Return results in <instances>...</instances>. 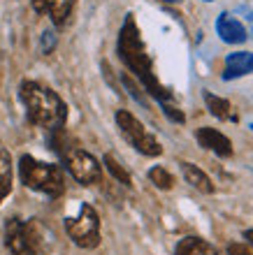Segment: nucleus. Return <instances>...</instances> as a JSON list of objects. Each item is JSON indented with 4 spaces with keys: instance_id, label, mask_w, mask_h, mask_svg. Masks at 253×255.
I'll list each match as a JSON object with an SVG mask.
<instances>
[{
    "instance_id": "f257e3e1",
    "label": "nucleus",
    "mask_w": 253,
    "mask_h": 255,
    "mask_svg": "<svg viewBox=\"0 0 253 255\" xmlns=\"http://www.w3.org/2000/svg\"><path fill=\"white\" fill-rule=\"evenodd\" d=\"M119 56L121 61L128 65V70H133L135 77L142 81V86L149 91V95H153L158 102H170L172 93L167 91L163 84L158 81V77L153 74V65L149 58L144 42L140 37V28L135 23L133 14H128L123 26L119 33Z\"/></svg>"
},
{
    "instance_id": "f03ea898",
    "label": "nucleus",
    "mask_w": 253,
    "mask_h": 255,
    "mask_svg": "<svg viewBox=\"0 0 253 255\" xmlns=\"http://www.w3.org/2000/svg\"><path fill=\"white\" fill-rule=\"evenodd\" d=\"M19 98L26 107L28 121L33 126L47 128V130H58L65 126L67 107L60 100V95L51 91L49 86H42L37 81H21Z\"/></svg>"
},
{
    "instance_id": "7ed1b4c3",
    "label": "nucleus",
    "mask_w": 253,
    "mask_h": 255,
    "mask_svg": "<svg viewBox=\"0 0 253 255\" xmlns=\"http://www.w3.org/2000/svg\"><path fill=\"white\" fill-rule=\"evenodd\" d=\"M5 246L12 255H47V230L40 221L21 223L19 218H9L5 223Z\"/></svg>"
},
{
    "instance_id": "20e7f679",
    "label": "nucleus",
    "mask_w": 253,
    "mask_h": 255,
    "mask_svg": "<svg viewBox=\"0 0 253 255\" xmlns=\"http://www.w3.org/2000/svg\"><path fill=\"white\" fill-rule=\"evenodd\" d=\"M19 174L21 181L30 190H37V193L49 195V197H58L65 190L63 169L58 165H51V162L35 160L33 155H21Z\"/></svg>"
},
{
    "instance_id": "39448f33",
    "label": "nucleus",
    "mask_w": 253,
    "mask_h": 255,
    "mask_svg": "<svg viewBox=\"0 0 253 255\" xmlns=\"http://www.w3.org/2000/svg\"><path fill=\"white\" fill-rule=\"evenodd\" d=\"M65 232L79 249H95L100 244V218L91 204H81L79 214L65 218Z\"/></svg>"
},
{
    "instance_id": "423d86ee",
    "label": "nucleus",
    "mask_w": 253,
    "mask_h": 255,
    "mask_svg": "<svg viewBox=\"0 0 253 255\" xmlns=\"http://www.w3.org/2000/svg\"><path fill=\"white\" fill-rule=\"evenodd\" d=\"M116 126H119V130L123 132V137H126L140 153H144V155H160L163 153V146L158 144V139H156L130 112L119 109V112H116Z\"/></svg>"
},
{
    "instance_id": "0eeeda50",
    "label": "nucleus",
    "mask_w": 253,
    "mask_h": 255,
    "mask_svg": "<svg viewBox=\"0 0 253 255\" xmlns=\"http://www.w3.org/2000/svg\"><path fill=\"white\" fill-rule=\"evenodd\" d=\"M63 160H65V167L67 172L77 179V181L81 183V186H91V183L100 181V162L95 160L91 153H86V151H81V148H74L70 146L65 151V153L60 155Z\"/></svg>"
},
{
    "instance_id": "6e6552de",
    "label": "nucleus",
    "mask_w": 253,
    "mask_h": 255,
    "mask_svg": "<svg viewBox=\"0 0 253 255\" xmlns=\"http://www.w3.org/2000/svg\"><path fill=\"white\" fill-rule=\"evenodd\" d=\"M195 139L205 151L221 155V158H230L233 155V141L228 139L226 134L216 130V128H200L195 130Z\"/></svg>"
},
{
    "instance_id": "1a4fd4ad",
    "label": "nucleus",
    "mask_w": 253,
    "mask_h": 255,
    "mask_svg": "<svg viewBox=\"0 0 253 255\" xmlns=\"http://www.w3.org/2000/svg\"><path fill=\"white\" fill-rule=\"evenodd\" d=\"M216 33H219V37L226 44H242V42L249 40V33H247V28H244V23L228 12H223L216 19Z\"/></svg>"
},
{
    "instance_id": "9d476101",
    "label": "nucleus",
    "mask_w": 253,
    "mask_h": 255,
    "mask_svg": "<svg viewBox=\"0 0 253 255\" xmlns=\"http://www.w3.org/2000/svg\"><path fill=\"white\" fill-rule=\"evenodd\" d=\"M253 72V54L251 51H235L226 58V72L223 79H240Z\"/></svg>"
},
{
    "instance_id": "9b49d317",
    "label": "nucleus",
    "mask_w": 253,
    "mask_h": 255,
    "mask_svg": "<svg viewBox=\"0 0 253 255\" xmlns=\"http://www.w3.org/2000/svg\"><path fill=\"white\" fill-rule=\"evenodd\" d=\"M205 105L207 109H209V114L216 116L219 121H228V123H237V114H235L233 105L226 100V98H219V95L209 93V91H205Z\"/></svg>"
},
{
    "instance_id": "f8f14e48",
    "label": "nucleus",
    "mask_w": 253,
    "mask_h": 255,
    "mask_svg": "<svg viewBox=\"0 0 253 255\" xmlns=\"http://www.w3.org/2000/svg\"><path fill=\"white\" fill-rule=\"evenodd\" d=\"M181 174H184V179H186L188 186H193L195 190H200V193H205V195L214 193L212 179H209L200 167H195V165H191V162H181Z\"/></svg>"
},
{
    "instance_id": "ddd939ff",
    "label": "nucleus",
    "mask_w": 253,
    "mask_h": 255,
    "mask_svg": "<svg viewBox=\"0 0 253 255\" xmlns=\"http://www.w3.org/2000/svg\"><path fill=\"white\" fill-rule=\"evenodd\" d=\"M174 255H216V249L200 237H186L177 244Z\"/></svg>"
},
{
    "instance_id": "4468645a",
    "label": "nucleus",
    "mask_w": 253,
    "mask_h": 255,
    "mask_svg": "<svg viewBox=\"0 0 253 255\" xmlns=\"http://www.w3.org/2000/svg\"><path fill=\"white\" fill-rule=\"evenodd\" d=\"M12 190V155L5 146H0V202Z\"/></svg>"
},
{
    "instance_id": "2eb2a0df",
    "label": "nucleus",
    "mask_w": 253,
    "mask_h": 255,
    "mask_svg": "<svg viewBox=\"0 0 253 255\" xmlns=\"http://www.w3.org/2000/svg\"><path fill=\"white\" fill-rule=\"evenodd\" d=\"M74 7V0H47V9L49 16L56 26H65V21L70 19Z\"/></svg>"
},
{
    "instance_id": "dca6fc26",
    "label": "nucleus",
    "mask_w": 253,
    "mask_h": 255,
    "mask_svg": "<svg viewBox=\"0 0 253 255\" xmlns=\"http://www.w3.org/2000/svg\"><path fill=\"white\" fill-rule=\"evenodd\" d=\"M105 165H107V169H109V174H112L119 183H123V186H133V179H130V174L126 172V167H123L112 153L105 155Z\"/></svg>"
},
{
    "instance_id": "f3484780",
    "label": "nucleus",
    "mask_w": 253,
    "mask_h": 255,
    "mask_svg": "<svg viewBox=\"0 0 253 255\" xmlns=\"http://www.w3.org/2000/svg\"><path fill=\"white\" fill-rule=\"evenodd\" d=\"M149 179H151V183L160 190H170L174 186L172 174H170L165 167H151L149 169Z\"/></svg>"
},
{
    "instance_id": "a211bd4d",
    "label": "nucleus",
    "mask_w": 253,
    "mask_h": 255,
    "mask_svg": "<svg viewBox=\"0 0 253 255\" xmlns=\"http://www.w3.org/2000/svg\"><path fill=\"white\" fill-rule=\"evenodd\" d=\"M160 105H163V114H165L172 123H184L186 121V116H184V112H181L179 107H174V105H170V102H160Z\"/></svg>"
},
{
    "instance_id": "6ab92c4d",
    "label": "nucleus",
    "mask_w": 253,
    "mask_h": 255,
    "mask_svg": "<svg viewBox=\"0 0 253 255\" xmlns=\"http://www.w3.org/2000/svg\"><path fill=\"white\" fill-rule=\"evenodd\" d=\"M53 47H56V35L51 30H47V33L42 35V54H51Z\"/></svg>"
},
{
    "instance_id": "aec40b11",
    "label": "nucleus",
    "mask_w": 253,
    "mask_h": 255,
    "mask_svg": "<svg viewBox=\"0 0 253 255\" xmlns=\"http://www.w3.org/2000/svg\"><path fill=\"white\" fill-rule=\"evenodd\" d=\"M228 255H253V251H249L247 246H242V244H230V246H228Z\"/></svg>"
},
{
    "instance_id": "412c9836",
    "label": "nucleus",
    "mask_w": 253,
    "mask_h": 255,
    "mask_svg": "<svg viewBox=\"0 0 253 255\" xmlns=\"http://www.w3.org/2000/svg\"><path fill=\"white\" fill-rule=\"evenodd\" d=\"M30 5H33V9H35L37 14L47 12V0H30Z\"/></svg>"
},
{
    "instance_id": "4be33fe9",
    "label": "nucleus",
    "mask_w": 253,
    "mask_h": 255,
    "mask_svg": "<svg viewBox=\"0 0 253 255\" xmlns=\"http://www.w3.org/2000/svg\"><path fill=\"white\" fill-rule=\"evenodd\" d=\"M244 239H247V242L253 246V230H247V232H244Z\"/></svg>"
},
{
    "instance_id": "5701e85b",
    "label": "nucleus",
    "mask_w": 253,
    "mask_h": 255,
    "mask_svg": "<svg viewBox=\"0 0 253 255\" xmlns=\"http://www.w3.org/2000/svg\"><path fill=\"white\" fill-rule=\"evenodd\" d=\"M249 128H251V130H253V123H251V126H249Z\"/></svg>"
},
{
    "instance_id": "b1692460",
    "label": "nucleus",
    "mask_w": 253,
    "mask_h": 255,
    "mask_svg": "<svg viewBox=\"0 0 253 255\" xmlns=\"http://www.w3.org/2000/svg\"><path fill=\"white\" fill-rule=\"evenodd\" d=\"M205 2H212V0H205Z\"/></svg>"
},
{
    "instance_id": "393cba45",
    "label": "nucleus",
    "mask_w": 253,
    "mask_h": 255,
    "mask_svg": "<svg viewBox=\"0 0 253 255\" xmlns=\"http://www.w3.org/2000/svg\"><path fill=\"white\" fill-rule=\"evenodd\" d=\"M167 2H172V0H167Z\"/></svg>"
}]
</instances>
